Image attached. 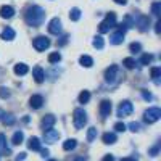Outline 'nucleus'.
<instances>
[{
    "instance_id": "obj_1",
    "label": "nucleus",
    "mask_w": 161,
    "mask_h": 161,
    "mask_svg": "<svg viewBox=\"0 0 161 161\" xmlns=\"http://www.w3.org/2000/svg\"><path fill=\"white\" fill-rule=\"evenodd\" d=\"M24 19H26V23H28L29 26L37 28V26H40L44 23V19H45V10L42 7H37V5L29 7L28 10H26V13H24Z\"/></svg>"
},
{
    "instance_id": "obj_2",
    "label": "nucleus",
    "mask_w": 161,
    "mask_h": 161,
    "mask_svg": "<svg viewBox=\"0 0 161 161\" xmlns=\"http://www.w3.org/2000/svg\"><path fill=\"white\" fill-rule=\"evenodd\" d=\"M116 26V13H113V11H110L108 15H106V18L100 23V26H98V31H100V34H105V32H110V29L111 28H114Z\"/></svg>"
},
{
    "instance_id": "obj_3",
    "label": "nucleus",
    "mask_w": 161,
    "mask_h": 161,
    "mask_svg": "<svg viewBox=\"0 0 161 161\" xmlns=\"http://www.w3.org/2000/svg\"><path fill=\"white\" fill-rule=\"evenodd\" d=\"M73 123H74V127H76L77 130L82 129V127L87 124V113H86L82 108L74 110V113H73Z\"/></svg>"
},
{
    "instance_id": "obj_4",
    "label": "nucleus",
    "mask_w": 161,
    "mask_h": 161,
    "mask_svg": "<svg viewBox=\"0 0 161 161\" xmlns=\"http://www.w3.org/2000/svg\"><path fill=\"white\" fill-rule=\"evenodd\" d=\"M161 118V110L156 108V106H153V108H148L145 113H143V119H145V123H156V121Z\"/></svg>"
},
{
    "instance_id": "obj_5",
    "label": "nucleus",
    "mask_w": 161,
    "mask_h": 161,
    "mask_svg": "<svg viewBox=\"0 0 161 161\" xmlns=\"http://www.w3.org/2000/svg\"><path fill=\"white\" fill-rule=\"evenodd\" d=\"M118 74H119V68L116 64H111L108 69L105 71V80L108 84H114L116 80H118Z\"/></svg>"
},
{
    "instance_id": "obj_6",
    "label": "nucleus",
    "mask_w": 161,
    "mask_h": 161,
    "mask_svg": "<svg viewBox=\"0 0 161 161\" xmlns=\"http://www.w3.org/2000/svg\"><path fill=\"white\" fill-rule=\"evenodd\" d=\"M32 45H34V48L37 52H44V50H47L50 47V40L47 37H44V36H39V37H36L32 40Z\"/></svg>"
},
{
    "instance_id": "obj_7",
    "label": "nucleus",
    "mask_w": 161,
    "mask_h": 161,
    "mask_svg": "<svg viewBox=\"0 0 161 161\" xmlns=\"http://www.w3.org/2000/svg\"><path fill=\"white\" fill-rule=\"evenodd\" d=\"M134 111V106L129 100H124V102H121L119 106H118V116L119 118H124V116H129L130 113Z\"/></svg>"
},
{
    "instance_id": "obj_8",
    "label": "nucleus",
    "mask_w": 161,
    "mask_h": 161,
    "mask_svg": "<svg viewBox=\"0 0 161 161\" xmlns=\"http://www.w3.org/2000/svg\"><path fill=\"white\" fill-rule=\"evenodd\" d=\"M55 123H57V118L53 116V114H47V116H45L42 121H40V127H42V130L45 132V130L52 129Z\"/></svg>"
},
{
    "instance_id": "obj_9",
    "label": "nucleus",
    "mask_w": 161,
    "mask_h": 161,
    "mask_svg": "<svg viewBox=\"0 0 161 161\" xmlns=\"http://www.w3.org/2000/svg\"><path fill=\"white\" fill-rule=\"evenodd\" d=\"M44 137H45V142L47 143H55L60 139V132L55 130V129H48V130L44 132Z\"/></svg>"
},
{
    "instance_id": "obj_10",
    "label": "nucleus",
    "mask_w": 161,
    "mask_h": 161,
    "mask_svg": "<svg viewBox=\"0 0 161 161\" xmlns=\"http://www.w3.org/2000/svg\"><path fill=\"white\" fill-rule=\"evenodd\" d=\"M48 32L50 34H55V36H58L61 32V21H60V18H53L48 23Z\"/></svg>"
},
{
    "instance_id": "obj_11",
    "label": "nucleus",
    "mask_w": 161,
    "mask_h": 161,
    "mask_svg": "<svg viewBox=\"0 0 161 161\" xmlns=\"http://www.w3.org/2000/svg\"><path fill=\"white\" fill-rule=\"evenodd\" d=\"M110 113H111V102L110 100H103L100 103V114H102V118L110 116Z\"/></svg>"
},
{
    "instance_id": "obj_12",
    "label": "nucleus",
    "mask_w": 161,
    "mask_h": 161,
    "mask_svg": "<svg viewBox=\"0 0 161 161\" xmlns=\"http://www.w3.org/2000/svg\"><path fill=\"white\" fill-rule=\"evenodd\" d=\"M29 105H31V108H34V110L42 108V105H44L42 95H32V97L29 98Z\"/></svg>"
},
{
    "instance_id": "obj_13",
    "label": "nucleus",
    "mask_w": 161,
    "mask_h": 161,
    "mask_svg": "<svg viewBox=\"0 0 161 161\" xmlns=\"http://www.w3.org/2000/svg\"><path fill=\"white\" fill-rule=\"evenodd\" d=\"M32 77H34V80L36 82H44V79H45V73H44V69L40 68V66H36V68L32 69Z\"/></svg>"
},
{
    "instance_id": "obj_14",
    "label": "nucleus",
    "mask_w": 161,
    "mask_h": 161,
    "mask_svg": "<svg viewBox=\"0 0 161 161\" xmlns=\"http://www.w3.org/2000/svg\"><path fill=\"white\" fill-rule=\"evenodd\" d=\"M110 42L113 44V45H119V44H123L124 42V34L123 32H114V34H111V37H110Z\"/></svg>"
},
{
    "instance_id": "obj_15",
    "label": "nucleus",
    "mask_w": 161,
    "mask_h": 161,
    "mask_svg": "<svg viewBox=\"0 0 161 161\" xmlns=\"http://www.w3.org/2000/svg\"><path fill=\"white\" fill-rule=\"evenodd\" d=\"M13 15H15V10H13V7H8V5H5V7H2L0 8V16L2 18H11Z\"/></svg>"
},
{
    "instance_id": "obj_16",
    "label": "nucleus",
    "mask_w": 161,
    "mask_h": 161,
    "mask_svg": "<svg viewBox=\"0 0 161 161\" xmlns=\"http://www.w3.org/2000/svg\"><path fill=\"white\" fill-rule=\"evenodd\" d=\"M15 31H13L11 28H5L3 31H2V34H0V37H2L3 40H13L15 39Z\"/></svg>"
},
{
    "instance_id": "obj_17",
    "label": "nucleus",
    "mask_w": 161,
    "mask_h": 161,
    "mask_svg": "<svg viewBox=\"0 0 161 161\" xmlns=\"http://www.w3.org/2000/svg\"><path fill=\"white\" fill-rule=\"evenodd\" d=\"M148 26H150L148 16H140V18H139V29H140L142 32H145L147 29H148Z\"/></svg>"
},
{
    "instance_id": "obj_18",
    "label": "nucleus",
    "mask_w": 161,
    "mask_h": 161,
    "mask_svg": "<svg viewBox=\"0 0 161 161\" xmlns=\"http://www.w3.org/2000/svg\"><path fill=\"white\" fill-rule=\"evenodd\" d=\"M28 71H29V68H28V64H24V63H18V64L15 66V73H16L18 76L28 74Z\"/></svg>"
},
{
    "instance_id": "obj_19",
    "label": "nucleus",
    "mask_w": 161,
    "mask_h": 161,
    "mask_svg": "<svg viewBox=\"0 0 161 161\" xmlns=\"http://www.w3.org/2000/svg\"><path fill=\"white\" fill-rule=\"evenodd\" d=\"M28 147H29V150H34V152H37V150H40V140H39L37 137H31V139H29V143H28Z\"/></svg>"
},
{
    "instance_id": "obj_20",
    "label": "nucleus",
    "mask_w": 161,
    "mask_h": 161,
    "mask_svg": "<svg viewBox=\"0 0 161 161\" xmlns=\"http://www.w3.org/2000/svg\"><path fill=\"white\" fill-rule=\"evenodd\" d=\"M0 152H2V153H7V156L10 155V148L7 147V139H5L3 134H0Z\"/></svg>"
},
{
    "instance_id": "obj_21",
    "label": "nucleus",
    "mask_w": 161,
    "mask_h": 161,
    "mask_svg": "<svg viewBox=\"0 0 161 161\" xmlns=\"http://www.w3.org/2000/svg\"><path fill=\"white\" fill-rule=\"evenodd\" d=\"M103 142H105L106 145L114 143V142H116V134H113V132H106V134H103Z\"/></svg>"
},
{
    "instance_id": "obj_22",
    "label": "nucleus",
    "mask_w": 161,
    "mask_h": 161,
    "mask_svg": "<svg viewBox=\"0 0 161 161\" xmlns=\"http://www.w3.org/2000/svg\"><path fill=\"white\" fill-rule=\"evenodd\" d=\"M23 139H24V134L21 130H16L15 134H13L11 142H13V145H19V143H23Z\"/></svg>"
},
{
    "instance_id": "obj_23",
    "label": "nucleus",
    "mask_w": 161,
    "mask_h": 161,
    "mask_svg": "<svg viewBox=\"0 0 161 161\" xmlns=\"http://www.w3.org/2000/svg\"><path fill=\"white\" fill-rule=\"evenodd\" d=\"M79 63L82 64V66H86V68H90V66L93 64V60L89 55H82V57L79 58Z\"/></svg>"
},
{
    "instance_id": "obj_24",
    "label": "nucleus",
    "mask_w": 161,
    "mask_h": 161,
    "mask_svg": "<svg viewBox=\"0 0 161 161\" xmlns=\"http://www.w3.org/2000/svg\"><path fill=\"white\" fill-rule=\"evenodd\" d=\"M76 145H77V143H76L74 139H68V140L63 143V148H64L66 152H69V150H74V148H76Z\"/></svg>"
},
{
    "instance_id": "obj_25",
    "label": "nucleus",
    "mask_w": 161,
    "mask_h": 161,
    "mask_svg": "<svg viewBox=\"0 0 161 161\" xmlns=\"http://www.w3.org/2000/svg\"><path fill=\"white\" fill-rule=\"evenodd\" d=\"M90 100V92L89 90H82L79 93V103H87Z\"/></svg>"
},
{
    "instance_id": "obj_26",
    "label": "nucleus",
    "mask_w": 161,
    "mask_h": 161,
    "mask_svg": "<svg viewBox=\"0 0 161 161\" xmlns=\"http://www.w3.org/2000/svg\"><path fill=\"white\" fill-rule=\"evenodd\" d=\"M97 137V127H89L87 130V142H93Z\"/></svg>"
},
{
    "instance_id": "obj_27",
    "label": "nucleus",
    "mask_w": 161,
    "mask_h": 161,
    "mask_svg": "<svg viewBox=\"0 0 161 161\" xmlns=\"http://www.w3.org/2000/svg\"><path fill=\"white\" fill-rule=\"evenodd\" d=\"M152 77H153V80H155V84H159V77H161V69L159 68H152Z\"/></svg>"
},
{
    "instance_id": "obj_28",
    "label": "nucleus",
    "mask_w": 161,
    "mask_h": 161,
    "mask_svg": "<svg viewBox=\"0 0 161 161\" xmlns=\"http://www.w3.org/2000/svg\"><path fill=\"white\" fill-rule=\"evenodd\" d=\"M93 47H95V48H98V50H102L103 48V45H105V42H103V37L102 36H97L95 39H93Z\"/></svg>"
},
{
    "instance_id": "obj_29",
    "label": "nucleus",
    "mask_w": 161,
    "mask_h": 161,
    "mask_svg": "<svg viewBox=\"0 0 161 161\" xmlns=\"http://www.w3.org/2000/svg\"><path fill=\"white\" fill-rule=\"evenodd\" d=\"M61 60V55H60V53L58 52H53V53H50V55H48V63H58Z\"/></svg>"
},
{
    "instance_id": "obj_30",
    "label": "nucleus",
    "mask_w": 161,
    "mask_h": 161,
    "mask_svg": "<svg viewBox=\"0 0 161 161\" xmlns=\"http://www.w3.org/2000/svg\"><path fill=\"white\" fill-rule=\"evenodd\" d=\"M80 18V10L79 8H73L71 11H69V19L71 21H77Z\"/></svg>"
},
{
    "instance_id": "obj_31",
    "label": "nucleus",
    "mask_w": 161,
    "mask_h": 161,
    "mask_svg": "<svg viewBox=\"0 0 161 161\" xmlns=\"http://www.w3.org/2000/svg\"><path fill=\"white\" fill-rule=\"evenodd\" d=\"M123 64L126 66L127 69H132L134 66H136V60H134V58H124L123 60Z\"/></svg>"
},
{
    "instance_id": "obj_32",
    "label": "nucleus",
    "mask_w": 161,
    "mask_h": 161,
    "mask_svg": "<svg viewBox=\"0 0 161 161\" xmlns=\"http://www.w3.org/2000/svg\"><path fill=\"white\" fill-rule=\"evenodd\" d=\"M152 13H153L156 18L159 16V13H161V3H159V2H155V3L152 5Z\"/></svg>"
},
{
    "instance_id": "obj_33",
    "label": "nucleus",
    "mask_w": 161,
    "mask_h": 161,
    "mask_svg": "<svg viewBox=\"0 0 161 161\" xmlns=\"http://www.w3.org/2000/svg\"><path fill=\"white\" fill-rule=\"evenodd\" d=\"M129 48H130V52H132V53H139V52L142 50L140 44H137V42H132V44L129 45Z\"/></svg>"
},
{
    "instance_id": "obj_34",
    "label": "nucleus",
    "mask_w": 161,
    "mask_h": 161,
    "mask_svg": "<svg viewBox=\"0 0 161 161\" xmlns=\"http://www.w3.org/2000/svg\"><path fill=\"white\" fill-rule=\"evenodd\" d=\"M152 60H153V57H152V55H143V57H142V60H140V63H142V64H150V63H152Z\"/></svg>"
},
{
    "instance_id": "obj_35",
    "label": "nucleus",
    "mask_w": 161,
    "mask_h": 161,
    "mask_svg": "<svg viewBox=\"0 0 161 161\" xmlns=\"http://www.w3.org/2000/svg\"><path fill=\"white\" fill-rule=\"evenodd\" d=\"M3 116L5 118H2V121L5 124H13V123H15V118H13V116H10V114H3Z\"/></svg>"
},
{
    "instance_id": "obj_36",
    "label": "nucleus",
    "mask_w": 161,
    "mask_h": 161,
    "mask_svg": "<svg viewBox=\"0 0 161 161\" xmlns=\"http://www.w3.org/2000/svg\"><path fill=\"white\" fill-rule=\"evenodd\" d=\"M0 97L2 98H8L10 97V92H8L7 87H0Z\"/></svg>"
},
{
    "instance_id": "obj_37",
    "label": "nucleus",
    "mask_w": 161,
    "mask_h": 161,
    "mask_svg": "<svg viewBox=\"0 0 161 161\" xmlns=\"http://www.w3.org/2000/svg\"><path fill=\"white\" fill-rule=\"evenodd\" d=\"M114 129H116V132H124L126 130V126L123 123H116L114 124Z\"/></svg>"
},
{
    "instance_id": "obj_38",
    "label": "nucleus",
    "mask_w": 161,
    "mask_h": 161,
    "mask_svg": "<svg viewBox=\"0 0 161 161\" xmlns=\"http://www.w3.org/2000/svg\"><path fill=\"white\" fill-rule=\"evenodd\" d=\"M129 127H130L132 132H139V130H140V124H139V123H130Z\"/></svg>"
},
{
    "instance_id": "obj_39",
    "label": "nucleus",
    "mask_w": 161,
    "mask_h": 161,
    "mask_svg": "<svg viewBox=\"0 0 161 161\" xmlns=\"http://www.w3.org/2000/svg\"><path fill=\"white\" fill-rule=\"evenodd\" d=\"M142 95H143L145 100H152V98H153V97H152V93H148L147 90H142Z\"/></svg>"
},
{
    "instance_id": "obj_40",
    "label": "nucleus",
    "mask_w": 161,
    "mask_h": 161,
    "mask_svg": "<svg viewBox=\"0 0 161 161\" xmlns=\"http://www.w3.org/2000/svg\"><path fill=\"white\" fill-rule=\"evenodd\" d=\"M155 31H156V34L161 32V21H156V24H155Z\"/></svg>"
},
{
    "instance_id": "obj_41",
    "label": "nucleus",
    "mask_w": 161,
    "mask_h": 161,
    "mask_svg": "<svg viewBox=\"0 0 161 161\" xmlns=\"http://www.w3.org/2000/svg\"><path fill=\"white\" fill-rule=\"evenodd\" d=\"M102 161H114V156H113V155H106Z\"/></svg>"
},
{
    "instance_id": "obj_42",
    "label": "nucleus",
    "mask_w": 161,
    "mask_h": 161,
    "mask_svg": "<svg viewBox=\"0 0 161 161\" xmlns=\"http://www.w3.org/2000/svg\"><path fill=\"white\" fill-rule=\"evenodd\" d=\"M158 148H159L158 145L155 147V148H152V150H150V155H152V156H156V153H158Z\"/></svg>"
},
{
    "instance_id": "obj_43",
    "label": "nucleus",
    "mask_w": 161,
    "mask_h": 161,
    "mask_svg": "<svg viewBox=\"0 0 161 161\" xmlns=\"http://www.w3.org/2000/svg\"><path fill=\"white\" fill-rule=\"evenodd\" d=\"M24 158H26V153H19V155L16 156V161H23Z\"/></svg>"
},
{
    "instance_id": "obj_44",
    "label": "nucleus",
    "mask_w": 161,
    "mask_h": 161,
    "mask_svg": "<svg viewBox=\"0 0 161 161\" xmlns=\"http://www.w3.org/2000/svg\"><path fill=\"white\" fill-rule=\"evenodd\" d=\"M114 2H116L118 5H126V3H127V0H114Z\"/></svg>"
},
{
    "instance_id": "obj_45",
    "label": "nucleus",
    "mask_w": 161,
    "mask_h": 161,
    "mask_svg": "<svg viewBox=\"0 0 161 161\" xmlns=\"http://www.w3.org/2000/svg\"><path fill=\"white\" fill-rule=\"evenodd\" d=\"M66 40H68V36H64V37L60 40V45H64V44H66Z\"/></svg>"
},
{
    "instance_id": "obj_46",
    "label": "nucleus",
    "mask_w": 161,
    "mask_h": 161,
    "mask_svg": "<svg viewBox=\"0 0 161 161\" xmlns=\"http://www.w3.org/2000/svg\"><path fill=\"white\" fill-rule=\"evenodd\" d=\"M42 156L47 158V156H48V150H42Z\"/></svg>"
},
{
    "instance_id": "obj_47",
    "label": "nucleus",
    "mask_w": 161,
    "mask_h": 161,
    "mask_svg": "<svg viewBox=\"0 0 161 161\" xmlns=\"http://www.w3.org/2000/svg\"><path fill=\"white\" fill-rule=\"evenodd\" d=\"M121 161H137V159H134V158H123Z\"/></svg>"
},
{
    "instance_id": "obj_48",
    "label": "nucleus",
    "mask_w": 161,
    "mask_h": 161,
    "mask_svg": "<svg viewBox=\"0 0 161 161\" xmlns=\"http://www.w3.org/2000/svg\"><path fill=\"white\" fill-rule=\"evenodd\" d=\"M74 161H84V158H76Z\"/></svg>"
},
{
    "instance_id": "obj_49",
    "label": "nucleus",
    "mask_w": 161,
    "mask_h": 161,
    "mask_svg": "<svg viewBox=\"0 0 161 161\" xmlns=\"http://www.w3.org/2000/svg\"><path fill=\"white\" fill-rule=\"evenodd\" d=\"M48 161H57V159H48Z\"/></svg>"
}]
</instances>
